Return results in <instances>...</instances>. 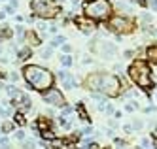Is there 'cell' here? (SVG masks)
<instances>
[{
    "mask_svg": "<svg viewBox=\"0 0 157 149\" xmlns=\"http://www.w3.org/2000/svg\"><path fill=\"white\" fill-rule=\"evenodd\" d=\"M63 113H64V115H68V113H72V108H70V106H64V108H63Z\"/></svg>",
    "mask_w": 157,
    "mask_h": 149,
    "instance_id": "obj_29",
    "label": "cell"
},
{
    "mask_svg": "<svg viewBox=\"0 0 157 149\" xmlns=\"http://www.w3.org/2000/svg\"><path fill=\"white\" fill-rule=\"evenodd\" d=\"M38 28H40V30H42V32H44V30H45V28H47V27H45L44 23H40V25H38Z\"/></svg>",
    "mask_w": 157,
    "mask_h": 149,
    "instance_id": "obj_33",
    "label": "cell"
},
{
    "mask_svg": "<svg viewBox=\"0 0 157 149\" xmlns=\"http://www.w3.org/2000/svg\"><path fill=\"white\" fill-rule=\"evenodd\" d=\"M63 85H64V89H74V87H76V79L70 76V77H66V79L63 81Z\"/></svg>",
    "mask_w": 157,
    "mask_h": 149,
    "instance_id": "obj_11",
    "label": "cell"
},
{
    "mask_svg": "<svg viewBox=\"0 0 157 149\" xmlns=\"http://www.w3.org/2000/svg\"><path fill=\"white\" fill-rule=\"evenodd\" d=\"M0 149H8V147H0Z\"/></svg>",
    "mask_w": 157,
    "mask_h": 149,
    "instance_id": "obj_37",
    "label": "cell"
},
{
    "mask_svg": "<svg viewBox=\"0 0 157 149\" xmlns=\"http://www.w3.org/2000/svg\"><path fill=\"white\" fill-rule=\"evenodd\" d=\"M61 62H63V66H70V64H72V57H70V55H63V57H61Z\"/></svg>",
    "mask_w": 157,
    "mask_h": 149,
    "instance_id": "obj_16",
    "label": "cell"
},
{
    "mask_svg": "<svg viewBox=\"0 0 157 149\" xmlns=\"http://www.w3.org/2000/svg\"><path fill=\"white\" fill-rule=\"evenodd\" d=\"M112 13V6L108 0H91L85 4V15L89 19H106Z\"/></svg>",
    "mask_w": 157,
    "mask_h": 149,
    "instance_id": "obj_4",
    "label": "cell"
},
{
    "mask_svg": "<svg viewBox=\"0 0 157 149\" xmlns=\"http://www.w3.org/2000/svg\"><path fill=\"white\" fill-rule=\"evenodd\" d=\"M42 100H44L45 104L64 108V96L61 95V91H57V89H47L45 93H42Z\"/></svg>",
    "mask_w": 157,
    "mask_h": 149,
    "instance_id": "obj_6",
    "label": "cell"
},
{
    "mask_svg": "<svg viewBox=\"0 0 157 149\" xmlns=\"http://www.w3.org/2000/svg\"><path fill=\"white\" fill-rule=\"evenodd\" d=\"M146 53H148L150 62L157 64V45H152V47H148V49H146Z\"/></svg>",
    "mask_w": 157,
    "mask_h": 149,
    "instance_id": "obj_10",
    "label": "cell"
},
{
    "mask_svg": "<svg viewBox=\"0 0 157 149\" xmlns=\"http://www.w3.org/2000/svg\"><path fill=\"white\" fill-rule=\"evenodd\" d=\"M14 119L19 123V125H25V117H23L21 113H15V117H14Z\"/></svg>",
    "mask_w": 157,
    "mask_h": 149,
    "instance_id": "obj_19",
    "label": "cell"
},
{
    "mask_svg": "<svg viewBox=\"0 0 157 149\" xmlns=\"http://www.w3.org/2000/svg\"><path fill=\"white\" fill-rule=\"evenodd\" d=\"M110 28H114V30H117V32H131L135 28V25H133V21L117 15V17L110 19Z\"/></svg>",
    "mask_w": 157,
    "mask_h": 149,
    "instance_id": "obj_7",
    "label": "cell"
},
{
    "mask_svg": "<svg viewBox=\"0 0 157 149\" xmlns=\"http://www.w3.org/2000/svg\"><path fill=\"white\" fill-rule=\"evenodd\" d=\"M76 109H78V113H80V117L83 119V121H87V113H85V109H83V104H81V102L76 106Z\"/></svg>",
    "mask_w": 157,
    "mask_h": 149,
    "instance_id": "obj_14",
    "label": "cell"
},
{
    "mask_svg": "<svg viewBox=\"0 0 157 149\" xmlns=\"http://www.w3.org/2000/svg\"><path fill=\"white\" fill-rule=\"evenodd\" d=\"M6 17V11H0V19H4Z\"/></svg>",
    "mask_w": 157,
    "mask_h": 149,
    "instance_id": "obj_34",
    "label": "cell"
},
{
    "mask_svg": "<svg viewBox=\"0 0 157 149\" xmlns=\"http://www.w3.org/2000/svg\"><path fill=\"white\" fill-rule=\"evenodd\" d=\"M63 51H64V53L68 55V53H70V51H72V47H70V45H68V44H64V45H63Z\"/></svg>",
    "mask_w": 157,
    "mask_h": 149,
    "instance_id": "obj_28",
    "label": "cell"
},
{
    "mask_svg": "<svg viewBox=\"0 0 157 149\" xmlns=\"http://www.w3.org/2000/svg\"><path fill=\"white\" fill-rule=\"evenodd\" d=\"M15 30H17V36H19V40H21V38L25 36V28H23V27H15Z\"/></svg>",
    "mask_w": 157,
    "mask_h": 149,
    "instance_id": "obj_21",
    "label": "cell"
},
{
    "mask_svg": "<svg viewBox=\"0 0 157 149\" xmlns=\"http://www.w3.org/2000/svg\"><path fill=\"white\" fill-rule=\"evenodd\" d=\"M9 79L17 83V81H19V74H15V72H14V74H9Z\"/></svg>",
    "mask_w": 157,
    "mask_h": 149,
    "instance_id": "obj_26",
    "label": "cell"
},
{
    "mask_svg": "<svg viewBox=\"0 0 157 149\" xmlns=\"http://www.w3.org/2000/svg\"><path fill=\"white\" fill-rule=\"evenodd\" d=\"M93 51L99 53L100 57H114L116 55V45L110 44V42H100V38H99L93 45Z\"/></svg>",
    "mask_w": 157,
    "mask_h": 149,
    "instance_id": "obj_8",
    "label": "cell"
},
{
    "mask_svg": "<svg viewBox=\"0 0 157 149\" xmlns=\"http://www.w3.org/2000/svg\"><path fill=\"white\" fill-rule=\"evenodd\" d=\"M23 77L32 89L40 91V93H44L45 89H51V85H53L51 72L45 70L44 66H38V64H27L23 68Z\"/></svg>",
    "mask_w": 157,
    "mask_h": 149,
    "instance_id": "obj_2",
    "label": "cell"
},
{
    "mask_svg": "<svg viewBox=\"0 0 157 149\" xmlns=\"http://www.w3.org/2000/svg\"><path fill=\"white\" fill-rule=\"evenodd\" d=\"M57 123L61 125V127H64V128H70V123H68L64 117H59V119H57Z\"/></svg>",
    "mask_w": 157,
    "mask_h": 149,
    "instance_id": "obj_18",
    "label": "cell"
},
{
    "mask_svg": "<svg viewBox=\"0 0 157 149\" xmlns=\"http://www.w3.org/2000/svg\"><path fill=\"white\" fill-rule=\"evenodd\" d=\"M87 89L93 91V93H104L108 96H117L119 91H121L123 83L117 79L116 76L112 74H104V72H97V74H91L85 81Z\"/></svg>",
    "mask_w": 157,
    "mask_h": 149,
    "instance_id": "obj_1",
    "label": "cell"
},
{
    "mask_svg": "<svg viewBox=\"0 0 157 149\" xmlns=\"http://www.w3.org/2000/svg\"><path fill=\"white\" fill-rule=\"evenodd\" d=\"M133 127H135V128H142V123H140V121H135V123H133Z\"/></svg>",
    "mask_w": 157,
    "mask_h": 149,
    "instance_id": "obj_31",
    "label": "cell"
},
{
    "mask_svg": "<svg viewBox=\"0 0 157 149\" xmlns=\"http://www.w3.org/2000/svg\"><path fill=\"white\" fill-rule=\"evenodd\" d=\"M15 138H17V140H25V132L17 130V132H15Z\"/></svg>",
    "mask_w": 157,
    "mask_h": 149,
    "instance_id": "obj_25",
    "label": "cell"
},
{
    "mask_svg": "<svg viewBox=\"0 0 157 149\" xmlns=\"http://www.w3.org/2000/svg\"><path fill=\"white\" fill-rule=\"evenodd\" d=\"M21 104H23V109H30L32 102H30V98H28L27 95H23V96H21Z\"/></svg>",
    "mask_w": 157,
    "mask_h": 149,
    "instance_id": "obj_12",
    "label": "cell"
},
{
    "mask_svg": "<svg viewBox=\"0 0 157 149\" xmlns=\"http://www.w3.org/2000/svg\"><path fill=\"white\" fill-rule=\"evenodd\" d=\"M129 76L131 79L142 89H150L152 87V70H150L148 62L144 60H136L129 66Z\"/></svg>",
    "mask_w": 157,
    "mask_h": 149,
    "instance_id": "obj_3",
    "label": "cell"
},
{
    "mask_svg": "<svg viewBox=\"0 0 157 149\" xmlns=\"http://www.w3.org/2000/svg\"><path fill=\"white\" fill-rule=\"evenodd\" d=\"M30 8L36 15H40V17H55L59 13V6L53 4L51 0H32L30 2Z\"/></svg>",
    "mask_w": 157,
    "mask_h": 149,
    "instance_id": "obj_5",
    "label": "cell"
},
{
    "mask_svg": "<svg viewBox=\"0 0 157 149\" xmlns=\"http://www.w3.org/2000/svg\"><path fill=\"white\" fill-rule=\"evenodd\" d=\"M59 77H61V79H63V81H64L66 77H70V74H68L66 70H61V72H59Z\"/></svg>",
    "mask_w": 157,
    "mask_h": 149,
    "instance_id": "obj_20",
    "label": "cell"
},
{
    "mask_svg": "<svg viewBox=\"0 0 157 149\" xmlns=\"http://www.w3.org/2000/svg\"><path fill=\"white\" fill-rule=\"evenodd\" d=\"M153 145H155V149H157V140H155V142H153Z\"/></svg>",
    "mask_w": 157,
    "mask_h": 149,
    "instance_id": "obj_36",
    "label": "cell"
},
{
    "mask_svg": "<svg viewBox=\"0 0 157 149\" xmlns=\"http://www.w3.org/2000/svg\"><path fill=\"white\" fill-rule=\"evenodd\" d=\"M142 147H150V140H142Z\"/></svg>",
    "mask_w": 157,
    "mask_h": 149,
    "instance_id": "obj_32",
    "label": "cell"
},
{
    "mask_svg": "<svg viewBox=\"0 0 157 149\" xmlns=\"http://www.w3.org/2000/svg\"><path fill=\"white\" fill-rule=\"evenodd\" d=\"M76 25H80V28L83 32H89V30H93V28H95L93 23H87L85 19H81V17H76Z\"/></svg>",
    "mask_w": 157,
    "mask_h": 149,
    "instance_id": "obj_9",
    "label": "cell"
},
{
    "mask_svg": "<svg viewBox=\"0 0 157 149\" xmlns=\"http://www.w3.org/2000/svg\"><path fill=\"white\" fill-rule=\"evenodd\" d=\"M12 130V125H9V123H6L4 127H2V132H9Z\"/></svg>",
    "mask_w": 157,
    "mask_h": 149,
    "instance_id": "obj_27",
    "label": "cell"
},
{
    "mask_svg": "<svg viewBox=\"0 0 157 149\" xmlns=\"http://www.w3.org/2000/svg\"><path fill=\"white\" fill-rule=\"evenodd\" d=\"M117 8L123 9V11H131V6L129 4H117Z\"/></svg>",
    "mask_w": 157,
    "mask_h": 149,
    "instance_id": "obj_23",
    "label": "cell"
},
{
    "mask_svg": "<svg viewBox=\"0 0 157 149\" xmlns=\"http://www.w3.org/2000/svg\"><path fill=\"white\" fill-rule=\"evenodd\" d=\"M150 6H152L153 11H157V0H152V2H150Z\"/></svg>",
    "mask_w": 157,
    "mask_h": 149,
    "instance_id": "obj_30",
    "label": "cell"
},
{
    "mask_svg": "<svg viewBox=\"0 0 157 149\" xmlns=\"http://www.w3.org/2000/svg\"><path fill=\"white\" fill-rule=\"evenodd\" d=\"M49 55H51V47H47V49H44V51H42V57H44V59H47Z\"/></svg>",
    "mask_w": 157,
    "mask_h": 149,
    "instance_id": "obj_24",
    "label": "cell"
},
{
    "mask_svg": "<svg viewBox=\"0 0 157 149\" xmlns=\"http://www.w3.org/2000/svg\"><path fill=\"white\" fill-rule=\"evenodd\" d=\"M57 45H64V36H55L51 40V47H57Z\"/></svg>",
    "mask_w": 157,
    "mask_h": 149,
    "instance_id": "obj_13",
    "label": "cell"
},
{
    "mask_svg": "<svg viewBox=\"0 0 157 149\" xmlns=\"http://www.w3.org/2000/svg\"><path fill=\"white\" fill-rule=\"evenodd\" d=\"M30 57V49H21L19 51V60H27Z\"/></svg>",
    "mask_w": 157,
    "mask_h": 149,
    "instance_id": "obj_15",
    "label": "cell"
},
{
    "mask_svg": "<svg viewBox=\"0 0 157 149\" xmlns=\"http://www.w3.org/2000/svg\"><path fill=\"white\" fill-rule=\"evenodd\" d=\"M28 42H32V45H38V38L34 34H28Z\"/></svg>",
    "mask_w": 157,
    "mask_h": 149,
    "instance_id": "obj_22",
    "label": "cell"
},
{
    "mask_svg": "<svg viewBox=\"0 0 157 149\" xmlns=\"http://www.w3.org/2000/svg\"><path fill=\"white\" fill-rule=\"evenodd\" d=\"M152 136H153V138H155V140H157V128H155V130H153V134H152Z\"/></svg>",
    "mask_w": 157,
    "mask_h": 149,
    "instance_id": "obj_35",
    "label": "cell"
},
{
    "mask_svg": "<svg viewBox=\"0 0 157 149\" xmlns=\"http://www.w3.org/2000/svg\"><path fill=\"white\" fill-rule=\"evenodd\" d=\"M42 138H44V140H57V136H55L51 130H47V132H42Z\"/></svg>",
    "mask_w": 157,
    "mask_h": 149,
    "instance_id": "obj_17",
    "label": "cell"
}]
</instances>
